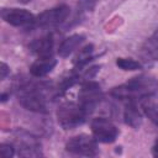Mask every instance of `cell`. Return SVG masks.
<instances>
[{"label":"cell","instance_id":"cell-14","mask_svg":"<svg viewBox=\"0 0 158 158\" xmlns=\"http://www.w3.org/2000/svg\"><path fill=\"white\" fill-rule=\"evenodd\" d=\"M125 122L132 128H138L142 125V114L137 107L136 101H127L123 111Z\"/></svg>","mask_w":158,"mask_h":158},{"label":"cell","instance_id":"cell-19","mask_svg":"<svg viewBox=\"0 0 158 158\" xmlns=\"http://www.w3.org/2000/svg\"><path fill=\"white\" fill-rule=\"evenodd\" d=\"M0 154L4 158H11L15 154V146L10 143H2L0 146Z\"/></svg>","mask_w":158,"mask_h":158},{"label":"cell","instance_id":"cell-22","mask_svg":"<svg viewBox=\"0 0 158 158\" xmlns=\"http://www.w3.org/2000/svg\"><path fill=\"white\" fill-rule=\"evenodd\" d=\"M6 98H7V94H6V93H2V94H1V98H0V99H1V101L4 102V101H6Z\"/></svg>","mask_w":158,"mask_h":158},{"label":"cell","instance_id":"cell-1","mask_svg":"<svg viewBox=\"0 0 158 158\" xmlns=\"http://www.w3.org/2000/svg\"><path fill=\"white\" fill-rule=\"evenodd\" d=\"M158 90V81L151 75H138L132 78L125 84L115 86L111 90V95L116 99L123 101H137L141 100L151 94L157 93Z\"/></svg>","mask_w":158,"mask_h":158},{"label":"cell","instance_id":"cell-8","mask_svg":"<svg viewBox=\"0 0 158 158\" xmlns=\"http://www.w3.org/2000/svg\"><path fill=\"white\" fill-rule=\"evenodd\" d=\"M70 9L67 5H59L53 9H48L43 12H41L36 17L35 26L38 27H56L64 22L67 17L69 16Z\"/></svg>","mask_w":158,"mask_h":158},{"label":"cell","instance_id":"cell-5","mask_svg":"<svg viewBox=\"0 0 158 158\" xmlns=\"http://www.w3.org/2000/svg\"><path fill=\"white\" fill-rule=\"evenodd\" d=\"M78 99H79V104L90 115L104 99L101 86L96 81L85 80L81 84V88L78 94Z\"/></svg>","mask_w":158,"mask_h":158},{"label":"cell","instance_id":"cell-9","mask_svg":"<svg viewBox=\"0 0 158 158\" xmlns=\"http://www.w3.org/2000/svg\"><path fill=\"white\" fill-rule=\"evenodd\" d=\"M1 17L5 22L16 27H32L36 23V17L25 9H2Z\"/></svg>","mask_w":158,"mask_h":158},{"label":"cell","instance_id":"cell-2","mask_svg":"<svg viewBox=\"0 0 158 158\" xmlns=\"http://www.w3.org/2000/svg\"><path fill=\"white\" fill-rule=\"evenodd\" d=\"M44 84H36L28 80H22L16 86L19 102L27 110L40 114H46L47 107V94Z\"/></svg>","mask_w":158,"mask_h":158},{"label":"cell","instance_id":"cell-16","mask_svg":"<svg viewBox=\"0 0 158 158\" xmlns=\"http://www.w3.org/2000/svg\"><path fill=\"white\" fill-rule=\"evenodd\" d=\"M93 52H94V46L93 44H88V46L83 47L73 60L74 62V69L81 72V68L84 65H86L93 59Z\"/></svg>","mask_w":158,"mask_h":158},{"label":"cell","instance_id":"cell-12","mask_svg":"<svg viewBox=\"0 0 158 158\" xmlns=\"http://www.w3.org/2000/svg\"><path fill=\"white\" fill-rule=\"evenodd\" d=\"M56 64H57V59H54L53 56L40 57L37 60H35L31 64L30 73L36 78H41V77H44L48 73H51L52 69L56 67Z\"/></svg>","mask_w":158,"mask_h":158},{"label":"cell","instance_id":"cell-23","mask_svg":"<svg viewBox=\"0 0 158 158\" xmlns=\"http://www.w3.org/2000/svg\"><path fill=\"white\" fill-rule=\"evenodd\" d=\"M17 1H20V2H22V4H28V2L32 1V0H17Z\"/></svg>","mask_w":158,"mask_h":158},{"label":"cell","instance_id":"cell-18","mask_svg":"<svg viewBox=\"0 0 158 158\" xmlns=\"http://www.w3.org/2000/svg\"><path fill=\"white\" fill-rule=\"evenodd\" d=\"M98 1L99 0H79L78 1V14L93 11Z\"/></svg>","mask_w":158,"mask_h":158},{"label":"cell","instance_id":"cell-13","mask_svg":"<svg viewBox=\"0 0 158 158\" xmlns=\"http://www.w3.org/2000/svg\"><path fill=\"white\" fill-rule=\"evenodd\" d=\"M141 107L144 115L158 126V94H151L141 99Z\"/></svg>","mask_w":158,"mask_h":158},{"label":"cell","instance_id":"cell-20","mask_svg":"<svg viewBox=\"0 0 158 158\" xmlns=\"http://www.w3.org/2000/svg\"><path fill=\"white\" fill-rule=\"evenodd\" d=\"M7 74H9V67L2 62L1 65H0V79L4 80L7 77Z\"/></svg>","mask_w":158,"mask_h":158},{"label":"cell","instance_id":"cell-7","mask_svg":"<svg viewBox=\"0 0 158 158\" xmlns=\"http://www.w3.org/2000/svg\"><path fill=\"white\" fill-rule=\"evenodd\" d=\"M91 132L98 142L111 143L118 136V128L106 117H96L91 121Z\"/></svg>","mask_w":158,"mask_h":158},{"label":"cell","instance_id":"cell-11","mask_svg":"<svg viewBox=\"0 0 158 158\" xmlns=\"http://www.w3.org/2000/svg\"><path fill=\"white\" fill-rule=\"evenodd\" d=\"M53 44H54L53 36L52 33H48L40 38L33 40L30 44V49L38 57H49L52 56L53 52Z\"/></svg>","mask_w":158,"mask_h":158},{"label":"cell","instance_id":"cell-17","mask_svg":"<svg viewBox=\"0 0 158 158\" xmlns=\"http://www.w3.org/2000/svg\"><path fill=\"white\" fill-rule=\"evenodd\" d=\"M116 65L122 70H138L142 68V64L138 60H135L131 58H117Z\"/></svg>","mask_w":158,"mask_h":158},{"label":"cell","instance_id":"cell-10","mask_svg":"<svg viewBox=\"0 0 158 158\" xmlns=\"http://www.w3.org/2000/svg\"><path fill=\"white\" fill-rule=\"evenodd\" d=\"M139 57L144 64H152L158 60V28L142 44Z\"/></svg>","mask_w":158,"mask_h":158},{"label":"cell","instance_id":"cell-3","mask_svg":"<svg viewBox=\"0 0 158 158\" xmlns=\"http://www.w3.org/2000/svg\"><path fill=\"white\" fill-rule=\"evenodd\" d=\"M88 116H89V114L79 102L65 101V102L60 104L59 107L57 109L58 123L64 130L75 128L80 125H83Z\"/></svg>","mask_w":158,"mask_h":158},{"label":"cell","instance_id":"cell-4","mask_svg":"<svg viewBox=\"0 0 158 158\" xmlns=\"http://www.w3.org/2000/svg\"><path fill=\"white\" fill-rule=\"evenodd\" d=\"M15 149H17V154L20 157H41L42 146L37 137L31 135L25 130H16L14 133Z\"/></svg>","mask_w":158,"mask_h":158},{"label":"cell","instance_id":"cell-21","mask_svg":"<svg viewBox=\"0 0 158 158\" xmlns=\"http://www.w3.org/2000/svg\"><path fill=\"white\" fill-rule=\"evenodd\" d=\"M152 153H153L154 157H158V137H157V139H156V142H154V144H153Z\"/></svg>","mask_w":158,"mask_h":158},{"label":"cell","instance_id":"cell-6","mask_svg":"<svg viewBox=\"0 0 158 158\" xmlns=\"http://www.w3.org/2000/svg\"><path fill=\"white\" fill-rule=\"evenodd\" d=\"M65 149L69 153L85 157H95L99 153L98 141L94 136L91 137L88 135H78L75 137H72L67 142Z\"/></svg>","mask_w":158,"mask_h":158},{"label":"cell","instance_id":"cell-15","mask_svg":"<svg viewBox=\"0 0 158 158\" xmlns=\"http://www.w3.org/2000/svg\"><path fill=\"white\" fill-rule=\"evenodd\" d=\"M84 41V36L83 35H72L69 37H67L59 46L58 48V53L60 57H68L70 53H73Z\"/></svg>","mask_w":158,"mask_h":158}]
</instances>
